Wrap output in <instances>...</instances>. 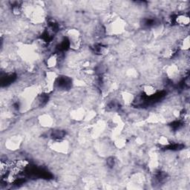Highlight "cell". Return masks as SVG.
Returning a JSON list of instances; mask_svg holds the SVG:
<instances>
[{
    "label": "cell",
    "mask_w": 190,
    "mask_h": 190,
    "mask_svg": "<svg viewBox=\"0 0 190 190\" xmlns=\"http://www.w3.org/2000/svg\"><path fill=\"white\" fill-rule=\"evenodd\" d=\"M124 28V23L120 19H117L114 20L112 23L109 24V29H110L111 34H118L123 31Z\"/></svg>",
    "instance_id": "1"
},
{
    "label": "cell",
    "mask_w": 190,
    "mask_h": 190,
    "mask_svg": "<svg viewBox=\"0 0 190 190\" xmlns=\"http://www.w3.org/2000/svg\"><path fill=\"white\" fill-rule=\"evenodd\" d=\"M175 23L181 26H186L189 23V17L186 14H180L175 18Z\"/></svg>",
    "instance_id": "2"
},
{
    "label": "cell",
    "mask_w": 190,
    "mask_h": 190,
    "mask_svg": "<svg viewBox=\"0 0 190 190\" xmlns=\"http://www.w3.org/2000/svg\"><path fill=\"white\" fill-rule=\"evenodd\" d=\"M143 93L145 94L147 97L154 96V95L157 93L156 88L154 86H152V85H150V84L145 85V86H143Z\"/></svg>",
    "instance_id": "3"
},
{
    "label": "cell",
    "mask_w": 190,
    "mask_h": 190,
    "mask_svg": "<svg viewBox=\"0 0 190 190\" xmlns=\"http://www.w3.org/2000/svg\"><path fill=\"white\" fill-rule=\"evenodd\" d=\"M58 60H59V57H58L57 55L56 54H53V55L49 56L48 59L47 60V66L49 68L55 67L58 63Z\"/></svg>",
    "instance_id": "4"
},
{
    "label": "cell",
    "mask_w": 190,
    "mask_h": 190,
    "mask_svg": "<svg viewBox=\"0 0 190 190\" xmlns=\"http://www.w3.org/2000/svg\"><path fill=\"white\" fill-rule=\"evenodd\" d=\"M39 121L43 126H50L52 123V120L50 118V116L45 115V114L40 117Z\"/></svg>",
    "instance_id": "5"
},
{
    "label": "cell",
    "mask_w": 190,
    "mask_h": 190,
    "mask_svg": "<svg viewBox=\"0 0 190 190\" xmlns=\"http://www.w3.org/2000/svg\"><path fill=\"white\" fill-rule=\"evenodd\" d=\"M95 52L100 55H105L108 53V48L103 45H97L94 48Z\"/></svg>",
    "instance_id": "6"
},
{
    "label": "cell",
    "mask_w": 190,
    "mask_h": 190,
    "mask_svg": "<svg viewBox=\"0 0 190 190\" xmlns=\"http://www.w3.org/2000/svg\"><path fill=\"white\" fill-rule=\"evenodd\" d=\"M122 97H123V101L125 102L126 103H130L134 101V97L132 94L128 93V92H125V93H123V95H122Z\"/></svg>",
    "instance_id": "7"
},
{
    "label": "cell",
    "mask_w": 190,
    "mask_h": 190,
    "mask_svg": "<svg viewBox=\"0 0 190 190\" xmlns=\"http://www.w3.org/2000/svg\"><path fill=\"white\" fill-rule=\"evenodd\" d=\"M84 117V111L81 108H78L73 112V118L75 120H81Z\"/></svg>",
    "instance_id": "8"
},
{
    "label": "cell",
    "mask_w": 190,
    "mask_h": 190,
    "mask_svg": "<svg viewBox=\"0 0 190 190\" xmlns=\"http://www.w3.org/2000/svg\"><path fill=\"white\" fill-rule=\"evenodd\" d=\"M65 133L63 131L55 130V131H54V132H53L52 137L54 138V139L60 140V139H62V138L65 136Z\"/></svg>",
    "instance_id": "9"
},
{
    "label": "cell",
    "mask_w": 190,
    "mask_h": 190,
    "mask_svg": "<svg viewBox=\"0 0 190 190\" xmlns=\"http://www.w3.org/2000/svg\"><path fill=\"white\" fill-rule=\"evenodd\" d=\"M114 143H115V145L117 147L120 148V149H122V148L124 147L126 145V140L125 138H118V139L114 141Z\"/></svg>",
    "instance_id": "10"
},
{
    "label": "cell",
    "mask_w": 190,
    "mask_h": 190,
    "mask_svg": "<svg viewBox=\"0 0 190 190\" xmlns=\"http://www.w3.org/2000/svg\"><path fill=\"white\" fill-rule=\"evenodd\" d=\"M0 170H1V175H6V173L8 172V168H9V165L6 162H3L1 161V164H0Z\"/></svg>",
    "instance_id": "11"
},
{
    "label": "cell",
    "mask_w": 190,
    "mask_h": 190,
    "mask_svg": "<svg viewBox=\"0 0 190 190\" xmlns=\"http://www.w3.org/2000/svg\"><path fill=\"white\" fill-rule=\"evenodd\" d=\"M159 143L162 145H167L169 144V141L168 140V138L166 137H160L159 139Z\"/></svg>",
    "instance_id": "12"
},
{
    "label": "cell",
    "mask_w": 190,
    "mask_h": 190,
    "mask_svg": "<svg viewBox=\"0 0 190 190\" xmlns=\"http://www.w3.org/2000/svg\"><path fill=\"white\" fill-rule=\"evenodd\" d=\"M189 46V37L186 38L184 39V40L183 41V48L184 49H188Z\"/></svg>",
    "instance_id": "13"
},
{
    "label": "cell",
    "mask_w": 190,
    "mask_h": 190,
    "mask_svg": "<svg viewBox=\"0 0 190 190\" xmlns=\"http://www.w3.org/2000/svg\"><path fill=\"white\" fill-rule=\"evenodd\" d=\"M114 163H115V160H114V157H109V158L108 159V160H107V165H108L109 167H114Z\"/></svg>",
    "instance_id": "14"
}]
</instances>
